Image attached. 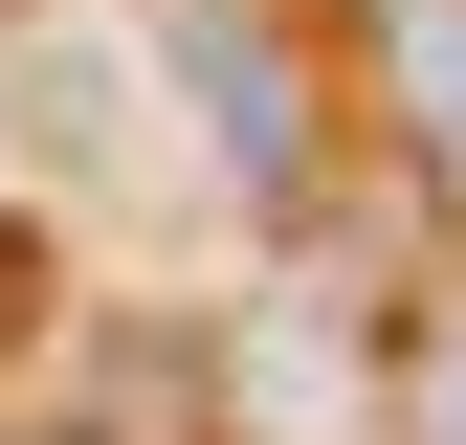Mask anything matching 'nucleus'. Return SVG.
Returning <instances> with one entry per match:
<instances>
[{
  "label": "nucleus",
  "instance_id": "nucleus-3",
  "mask_svg": "<svg viewBox=\"0 0 466 445\" xmlns=\"http://www.w3.org/2000/svg\"><path fill=\"white\" fill-rule=\"evenodd\" d=\"M400 445H466V290H422V334H400Z\"/></svg>",
  "mask_w": 466,
  "mask_h": 445
},
{
  "label": "nucleus",
  "instance_id": "nucleus-2",
  "mask_svg": "<svg viewBox=\"0 0 466 445\" xmlns=\"http://www.w3.org/2000/svg\"><path fill=\"white\" fill-rule=\"evenodd\" d=\"M378 67H400V134L466 179V0H378Z\"/></svg>",
  "mask_w": 466,
  "mask_h": 445
},
{
  "label": "nucleus",
  "instance_id": "nucleus-1",
  "mask_svg": "<svg viewBox=\"0 0 466 445\" xmlns=\"http://www.w3.org/2000/svg\"><path fill=\"white\" fill-rule=\"evenodd\" d=\"M156 45H178L200 134L245 156V201H267V222H311V179H333V134H311V45H289L267 0H156Z\"/></svg>",
  "mask_w": 466,
  "mask_h": 445
}]
</instances>
